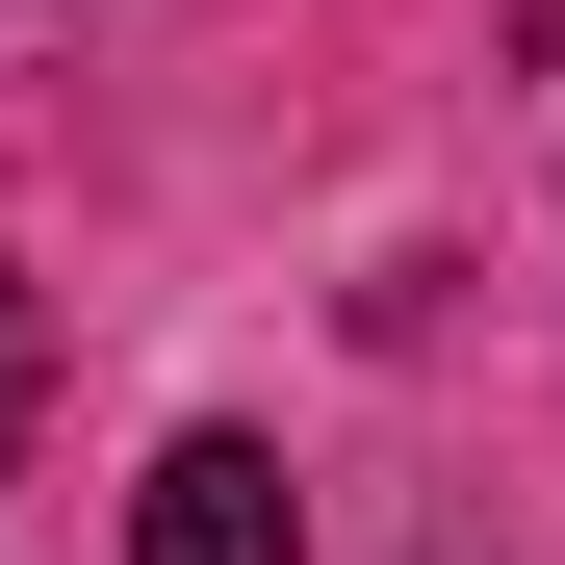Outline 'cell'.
<instances>
[{
    "mask_svg": "<svg viewBox=\"0 0 565 565\" xmlns=\"http://www.w3.org/2000/svg\"><path fill=\"white\" fill-rule=\"evenodd\" d=\"M129 565H309V514H282L257 437H180L154 489H129Z\"/></svg>",
    "mask_w": 565,
    "mask_h": 565,
    "instance_id": "cell-1",
    "label": "cell"
},
{
    "mask_svg": "<svg viewBox=\"0 0 565 565\" xmlns=\"http://www.w3.org/2000/svg\"><path fill=\"white\" fill-rule=\"evenodd\" d=\"M26 386H52V334H26V282H0V437H26Z\"/></svg>",
    "mask_w": 565,
    "mask_h": 565,
    "instance_id": "cell-2",
    "label": "cell"
}]
</instances>
